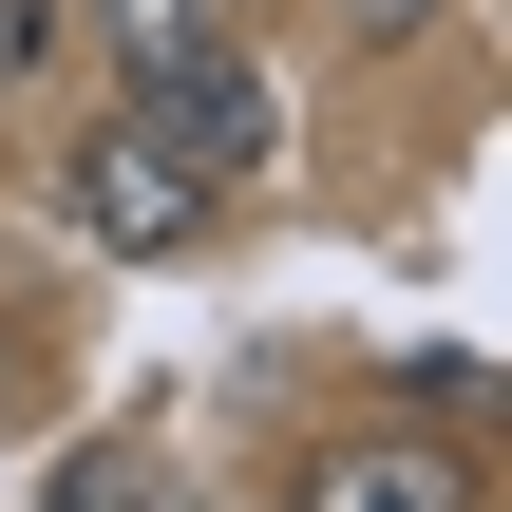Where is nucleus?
Masks as SVG:
<instances>
[{"instance_id": "1", "label": "nucleus", "mask_w": 512, "mask_h": 512, "mask_svg": "<svg viewBox=\"0 0 512 512\" xmlns=\"http://www.w3.org/2000/svg\"><path fill=\"white\" fill-rule=\"evenodd\" d=\"M57 228H76L95 266H190V247L228 228V190H209V171H190L133 95H114L95 133H57Z\"/></svg>"}, {"instance_id": "2", "label": "nucleus", "mask_w": 512, "mask_h": 512, "mask_svg": "<svg viewBox=\"0 0 512 512\" xmlns=\"http://www.w3.org/2000/svg\"><path fill=\"white\" fill-rule=\"evenodd\" d=\"M114 95H133V114H152V133H171V152H190L209 190H247V171L285 152V95H266V38H190V57H152V76H114Z\"/></svg>"}, {"instance_id": "3", "label": "nucleus", "mask_w": 512, "mask_h": 512, "mask_svg": "<svg viewBox=\"0 0 512 512\" xmlns=\"http://www.w3.org/2000/svg\"><path fill=\"white\" fill-rule=\"evenodd\" d=\"M285 512H494V475H475L456 437H323V456L285 475Z\"/></svg>"}, {"instance_id": "4", "label": "nucleus", "mask_w": 512, "mask_h": 512, "mask_svg": "<svg viewBox=\"0 0 512 512\" xmlns=\"http://www.w3.org/2000/svg\"><path fill=\"white\" fill-rule=\"evenodd\" d=\"M57 38H76V0H0V95H38V76H57Z\"/></svg>"}, {"instance_id": "5", "label": "nucleus", "mask_w": 512, "mask_h": 512, "mask_svg": "<svg viewBox=\"0 0 512 512\" xmlns=\"http://www.w3.org/2000/svg\"><path fill=\"white\" fill-rule=\"evenodd\" d=\"M38 512H152V456H57V494Z\"/></svg>"}, {"instance_id": "6", "label": "nucleus", "mask_w": 512, "mask_h": 512, "mask_svg": "<svg viewBox=\"0 0 512 512\" xmlns=\"http://www.w3.org/2000/svg\"><path fill=\"white\" fill-rule=\"evenodd\" d=\"M323 19H342V38H437L456 0H323Z\"/></svg>"}]
</instances>
